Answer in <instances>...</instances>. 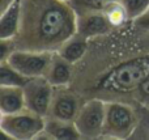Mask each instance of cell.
Segmentation results:
<instances>
[{
	"mask_svg": "<svg viewBox=\"0 0 149 140\" xmlns=\"http://www.w3.org/2000/svg\"><path fill=\"white\" fill-rule=\"evenodd\" d=\"M139 117L132 106L122 101H106V117L102 138L128 139L135 132Z\"/></svg>",
	"mask_w": 149,
	"mask_h": 140,
	"instance_id": "cell-3",
	"label": "cell"
},
{
	"mask_svg": "<svg viewBox=\"0 0 149 140\" xmlns=\"http://www.w3.org/2000/svg\"><path fill=\"white\" fill-rule=\"evenodd\" d=\"M106 117V100L95 97L81 105L74 123L82 139L102 138Z\"/></svg>",
	"mask_w": 149,
	"mask_h": 140,
	"instance_id": "cell-5",
	"label": "cell"
},
{
	"mask_svg": "<svg viewBox=\"0 0 149 140\" xmlns=\"http://www.w3.org/2000/svg\"><path fill=\"white\" fill-rule=\"evenodd\" d=\"M16 50H17V45L15 39H0V62L7 60Z\"/></svg>",
	"mask_w": 149,
	"mask_h": 140,
	"instance_id": "cell-19",
	"label": "cell"
},
{
	"mask_svg": "<svg viewBox=\"0 0 149 140\" xmlns=\"http://www.w3.org/2000/svg\"><path fill=\"white\" fill-rule=\"evenodd\" d=\"M135 92H136L137 100L149 107V76L140 83V85L137 86Z\"/></svg>",
	"mask_w": 149,
	"mask_h": 140,
	"instance_id": "cell-20",
	"label": "cell"
},
{
	"mask_svg": "<svg viewBox=\"0 0 149 140\" xmlns=\"http://www.w3.org/2000/svg\"><path fill=\"white\" fill-rule=\"evenodd\" d=\"M113 26L107 21L103 12H86L77 15V31L76 33L86 37L88 39L98 36H105Z\"/></svg>",
	"mask_w": 149,
	"mask_h": 140,
	"instance_id": "cell-9",
	"label": "cell"
},
{
	"mask_svg": "<svg viewBox=\"0 0 149 140\" xmlns=\"http://www.w3.org/2000/svg\"><path fill=\"white\" fill-rule=\"evenodd\" d=\"M26 109L22 86L0 85V113L1 115L15 114Z\"/></svg>",
	"mask_w": 149,
	"mask_h": 140,
	"instance_id": "cell-13",
	"label": "cell"
},
{
	"mask_svg": "<svg viewBox=\"0 0 149 140\" xmlns=\"http://www.w3.org/2000/svg\"><path fill=\"white\" fill-rule=\"evenodd\" d=\"M120 3L123 4L131 21L137 20L149 8V0H120Z\"/></svg>",
	"mask_w": 149,
	"mask_h": 140,
	"instance_id": "cell-18",
	"label": "cell"
},
{
	"mask_svg": "<svg viewBox=\"0 0 149 140\" xmlns=\"http://www.w3.org/2000/svg\"><path fill=\"white\" fill-rule=\"evenodd\" d=\"M45 77L54 88L68 86L72 80V63L68 62L59 52L55 51L50 68Z\"/></svg>",
	"mask_w": 149,
	"mask_h": 140,
	"instance_id": "cell-12",
	"label": "cell"
},
{
	"mask_svg": "<svg viewBox=\"0 0 149 140\" xmlns=\"http://www.w3.org/2000/svg\"><path fill=\"white\" fill-rule=\"evenodd\" d=\"M103 13H105L106 18H107V21L110 22V25L113 26V28H115V26H122V25H124L127 21H130L128 15H127V12H126V9H124L123 4L120 3V0H115V1H113L111 4H109L107 7L105 8Z\"/></svg>",
	"mask_w": 149,
	"mask_h": 140,
	"instance_id": "cell-16",
	"label": "cell"
},
{
	"mask_svg": "<svg viewBox=\"0 0 149 140\" xmlns=\"http://www.w3.org/2000/svg\"><path fill=\"white\" fill-rule=\"evenodd\" d=\"M22 21V0H13L0 16V39H15Z\"/></svg>",
	"mask_w": 149,
	"mask_h": 140,
	"instance_id": "cell-10",
	"label": "cell"
},
{
	"mask_svg": "<svg viewBox=\"0 0 149 140\" xmlns=\"http://www.w3.org/2000/svg\"><path fill=\"white\" fill-rule=\"evenodd\" d=\"M80 105L79 97L67 86H60L54 89V97L50 106L47 117H55L59 119L74 120L79 113Z\"/></svg>",
	"mask_w": 149,
	"mask_h": 140,
	"instance_id": "cell-8",
	"label": "cell"
},
{
	"mask_svg": "<svg viewBox=\"0 0 149 140\" xmlns=\"http://www.w3.org/2000/svg\"><path fill=\"white\" fill-rule=\"evenodd\" d=\"M135 22H136V25L139 28L144 29V30H149V8L144 15L140 16L137 20H135Z\"/></svg>",
	"mask_w": 149,
	"mask_h": 140,
	"instance_id": "cell-21",
	"label": "cell"
},
{
	"mask_svg": "<svg viewBox=\"0 0 149 140\" xmlns=\"http://www.w3.org/2000/svg\"><path fill=\"white\" fill-rule=\"evenodd\" d=\"M22 89L25 94L26 109L43 115V117H47L55 89L49 83V80L46 77L28 79Z\"/></svg>",
	"mask_w": 149,
	"mask_h": 140,
	"instance_id": "cell-7",
	"label": "cell"
},
{
	"mask_svg": "<svg viewBox=\"0 0 149 140\" xmlns=\"http://www.w3.org/2000/svg\"><path fill=\"white\" fill-rule=\"evenodd\" d=\"M52 56L54 51L17 49L10 54L7 62L28 79L45 77L51 64Z\"/></svg>",
	"mask_w": 149,
	"mask_h": 140,
	"instance_id": "cell-6",
	"label": "cell"
},
{
	"mask_svg": "<svg viewBox=\"0 0 149 140\" xmlns=\"http://www.w3.org/2000/svg\"><path fill=\"white\" fill-rule=\"evenodd\" d=\"M86 50H88V38L79 33H74L72 37H70L62 45V47L56 52H59L64 59H67L68 62L74 64L76 62H79L80 59L84 58Z\"/></svg>",
	"mask_w": 149,
	"mask_h": 140,
	"instance_id": "cell-14",
	"label": "cell"
},
{
	"mask_svg": "<svg viewBox=\"0 0 149 140\" xmlns=\"http://www.w3.org/2000/svg\"><path fill=\"white\" fill-rule=\"evenodd\" d=\"M149 76V56H140L114 68L102 80L101 88L113 93H128L136 91Z\"/></svg>",
	"mask_w": 149,
	"mask_h": 140,
	"instance_id": "cell-2",
	"label": "cell"
},
{
	"mask_svg": "<svg viewBox=\"0 0 149 140\" xmlns=\"http://www.w3.org/2000/svg\"><path fill=\"white\" fill-rule=\"evenodd\" d=\"M77 31V13L58 0H22V21L15 38L17 49L58 51Z\"/></svg>",
	"mask_w": 149,
	"mask_h": 140,
	"instance_id": "cell-1",
	"label": "cell"
},
{
	"mask_svg": "<svg viewBox=\"0 0 149 140\" xmlns=\"http://www.w3.org/2000/svg\"><path fill=\"white\" fill-rule=\"evenodd\" d=\"M28 77L18 70L10 65L7 60L0 62V85L5 86H24Z\"/></svg>",
	"mask_w": 149,
	"mask_h": 140,
	"instance_id": "cell-15",
	"label": "cell"
},
{
	"mask_svg": "<svg viewBox=\"0 0 149 140\" xmlns=\"http://www.w3.org/2000/svg\"><path fill=\"white\" fill-rule=\"evenodd\" d=\"M58 1H60V3H68V4H71V0H58Z\"/></svg>",
	"mask_w": 149,
	"mask_h": 140,
	"instance_id": "cell-22",
	"label": "cell"
},
{
	"mask_svg": "<svg viewBox=\"0 0 149 140\" xmlns=\"http://www.w3.org/2000/svg\"><path fill=\"white\" fill-rule=\"evenodd\" d=\"M55 139V140H72L82 139L76 127L74 120L59 119L55 117H46L45 128L37 139Z\"/></svg>",
	"mask_w": 149,
	"mask_h": 140,
	"instance_id": "cell-11",
	"label": "cell"
},
{
	"mask_svg": "<svg viewBox=\"0 0 149 140\" xmlns=\"http://www.w3.org/2000/svg\"><path fill=\"white\" fill-rule=\"evenodd\" d=\"M115 0H71V5L77 15L86 12H103L109 4Z\"/></svg>",
	"mask_w": 149,
	"mask_h": 140,
	"instance_id": "cell-17",
	"label": "cell"
},
{
	"mask_svg": "<svg viewBox=\"0 0 149 140\" xmlns=\"http://www.w3.org/2000/svg\"><path fill=\"white\" fill-rule=\"evenodd\" d=\"M46 117L24 109L15 114L1 115L0 130L7 138L15 140L37 139L43 131Z\"/></svg>",
	"mask_w": 149,
	"mask_h": 140,
	"instance_id": "cell-4",
	"label": "cell"
}]
</instances>
